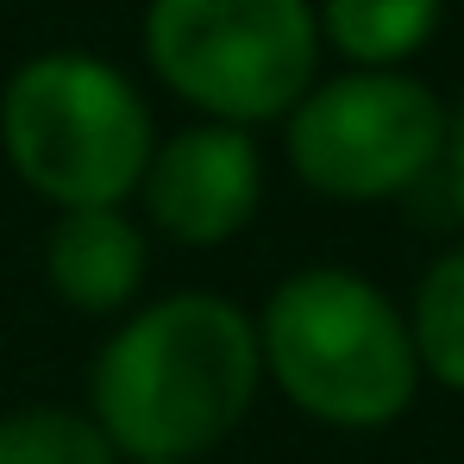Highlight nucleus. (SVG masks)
Segmentation results:
<instances>
[{"label": "nucleus", "instance_id": "obj_5", "mask_svg": "<svg viewBox=\"0 0 464 464\" xmlns=\"http://www.w3.org/2000/svg\"><path fill=\"white\" fill-rule=\"evenodd\" d=\"M446 107L408 70H345L289 113V169L333 201H389L440 169Z\"/></svg>", "mask_w": 464, "mask_h": 464}, {"label": "nucleus", "instance_id": "obj_4", "mask_svg": "<svg viewBox=\"0 0 464 464\" xmlns=\"http://www.w3.org/2000/svg\"><path fill=\"white\" fill-rule=\"evenodd\" d=\"M145 57L214 126L289 120L314 88L320 25L308 0H151Z\"/></svg>", "mask_w": 464, "mask_h": 464}, {"label": "nucleus", "instance_id": "obj_7", "mask_svg": "<svg viewBox=\"0 0 464 464\" xmlns=\"http://www.w3.org/2000/svg\"><path fill=\"white\" fill-rule=\"evenodd\" d=\"M44 276L76 314H120L145 283V232L120 208H63L44 238Z\"/></svg>", "mask_w": 464, "mask_h": 464}, {"label": "nucleus", "instance_id": "obj_6", "mask_svg": "<svg viewBox=\"0 0 464 464\" xmlns=\"http://www.w3.org/2000/svg\"><path fill=\"white\" fill-rule=\"evenodd\" d=\"M145 214L176 245H227L264 201V163L238 126H188L145 163Z\"/></svg>", "mask_w": 464, "mask_h": 464}, {"label": "nucleus", "instance_id": "obj_11", "mask_svg": "<svg viewBox=\"0 0 464 464\" xmlns=\"http://www.w3.org/2000/svg\"><path fill=\"white\" fill-rule=\"evenodd\" d=\"M440 169H446L452 214L464 220V101H459V113H446V151H440Z\"/></svg>", "mask_w": 464, "mask_h": 464}, {"label": "nucleus", "instance_id": "obj_12", "mask_svg": "<svg viewBox=\"0 0 464 464\" xmlns=\"http://www.w3.org/2000/svg\"><path fill=\"white\" fill-rule=\"evenodd\" d=\"M139 464H176V459H139Z\"/></svg>", "mask_w": 464, "mask_h": 464}, {"label": "nucleus", "instance_id": "obj_3", "mask_svg": "<svg viewBox=\"0 0 464 464\" xmlns=\"http://www.w3.org/2000/svg\"><path fill=\"white\" fill-rule=\"evenodd\" d=\"M0 145L19 182L57 208H120L157 151L145 94L88 51H44L13 70Z\"/></svg>", "mask_w": 464, "mask_h": 464}, {"label": "nucleus", "instance_id": "obj_9", "mask_svg": "<svg viewBox=\"0 0 464 464\" xmlns=\"http://www.w3.org/2000/svg\"><path fill=\"white\" fill-rule=\"evenodd\" d=\"M408 339H414L420 377L464 395V245L427 264L414 308H408Z\"/></svg>", "mask_w": 464, "mask_h": 464}, {"label": "nucleus", "instance_id": "obj_10", "mask_svg": "<svg viewBox=\"0 0 464 464\" xmlns=\"http://www.w3.org/2000/svg\"><path fill=\"white\" fill-rule=\"evenodd\" d=\"M0 464H113V446L94 414L38 401L0 420Z\"/></svg>", "mask_w": 464, "mask_h": 464}, {"label": "nucleus", "instance_id": "obj_1", "mask_svg": "<svg viewBox=\"0 0 464 464\" xmlns=\"http://www.w3.org/2000/svg\"><path fill=\"white\" fill-rule=\"evenodd\" d=\"M257 326L251 314L188 289L139 308L101 352L88 377V414L126 459H201L245 420L257 395Z\"/></svg>", "mask_w": 464, "mask_h": 464}, {"label": "nucleus", "instance_id": "obj_2", "mask_svg": "<svg viewBox=\"0 0 464 464\" xmlns=\"http://www.w3.org/2000/svg\"><path fill=\"white\" fill-rule=\"evenodd\" d=\"M257 358L320 427L377 433L414 408L420 358L408 314L358 270H302L257 320Z\"/></svg>", "mask_w": 464, "mask_h": 464}, {"label": "nucleus", "instance_id": "obj_8", "mask_svg": "<svg viewBox=\"0 0 464 464\" xmlns=\"http://www.w3.org/2000/svg\"><path fill=\"white\" fill-rule=\"evenodd\" d=\"M446 0H320V38L352 57V70H401L440 32Z\"/></svg>", "mask_w": 464, "mask_h": 464}]
</instances>
